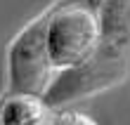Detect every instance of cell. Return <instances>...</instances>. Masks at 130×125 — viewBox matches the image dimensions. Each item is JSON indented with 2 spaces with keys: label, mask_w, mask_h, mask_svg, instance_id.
Here are the masks:
<instances>
[{
  "label": "cell",
  "mask_w": 130,
  "mask_h": 125,
  "mask_svg": "<svg viewBox=\"0 0 130 125\" xmlns=\"http://www.w3.org/2000/svg\"><path fill=\"white\" fill-rule=\"evenodd\" d=\"M99 21L102 38L95 52L80 66L59 71L55 85L45 95V104L52 111L109 90L130 76V0H102Z\"/></svg>",
  "instance_id": "obj_1"
},
{
  "label": "cell",
  "mask_w": 130,
  "mask_h": 125,
  "mask_svg": "<svg viewBox=\"0 0 130 125\" xmlns=\"http://www.w3.org/2000/svg\"><path fill=\"white\" fill-rule=\"evenodd\" d=\"M50 10H45L40 17H36L31 24L14 35V40L7 47V87L10 92H24V95L43 97L55 85L59 68L50 54L47 43V24Z\"/></svg>",
  "instance_id": "obj_2"
},
{
  "label": "cell",
  "mask_w": 130,
  "mask_h": 125,
  "mask_svg": "<svg viewBox=\"0 0 130 125\" xmlns=\"http://www.w3.org/2000/svg\"><path fill=\"white\" fill-rule=\"evenodd\" d=\"M99 38H102L99 5L66 0L52 7L47 24V43L55 66L59 71L80 66L95 52Z\"/></svg>",
  "instance_id": "obj_3"
},
{
  "label": "cell",
  "mask_w": 130,
  "mask_h": 125,
  "mask_svg": "<svg viewBox=\"0 0 130 125\" xmlns=\"http://www.w3.org/2000/svg\"><path fill=\"white\" fill-rule=\"evenodd\" d=\"M47 116H52V109L43 97L10 92L0 101V125H38Z\"/></svg>",
  "instance_id": "obj_4"
},
{
  "label": "cell",
  "mask_w": 130,
  "mask_h": 125,
  "mask_svg": "<svg viewBox=\"0 0 130 125\" xmlns=\"http://www.w3.org/2000/svg\"><path fill=\"white\" fill-rule=\"evenodd\" d=\"M55 125H97L90 116L78 113V111H62L55 113Z\"/></svg>",
  "instance_id": "obj_5"
},
{
  "label": "cell",
  "mask_w": 130,
  "mask_h": 125,
  "mask_svg": "<svg viewBox=\"0 0 130 125\" xmlns=\"http://www.w3.org/2000/svg\"><path fill=\"white\" fill-rule=\"evenodd\" d=\"M38 125H55V113H52V116H47V118H45L43 123H38Z\"/></svg>",
  "instance_id": "obj_6"
}]
</instances>
